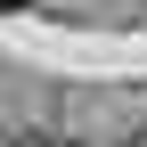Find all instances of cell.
Segmentation results:
<instances>
[{"instance_id":"cell-1","label":"cell","mask_w":147,"mask_h":147,"mask_svg":"<svg viewBox=\"0 0 147 147\" xmlns=\"http://www.w3.org/2000/svg\"><path fill=\"white\" fill-rule=\"evenodd\" d=\"M8 147H65V139H49V131H16Z\"/></svg>"},{"instance_id":"cell-2","label":"cell","mask_w":147,"mask_h":147,"mask_svg":"<svg viewBox=\"0 0 147 147\" xmlns=\"http://www.w3.org/2000/svg\"><path fill=\"white\" fill-rule=\"evenodd\" d=\"M0 8H33V0H0Z\"/></svg>"}]
</instances>
